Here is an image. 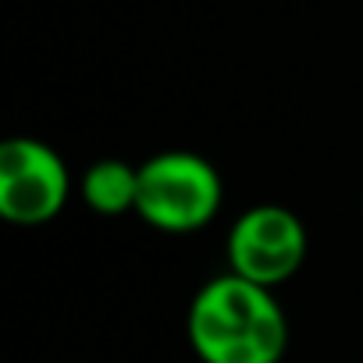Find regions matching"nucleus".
I'll list each match as a JSON object with an SVG mask.
<instances>
[{
    "label": "nucleus",
    "mask_w": 363,
    "mask_h": 363,
    "mask_svg": "<svg viewBox=\"0 0 363 363\" xmlns=\"http://www.w3.org/2000/svg\"><path fill=\"white\" fill-rule=\"evenodd\" d=\"M306 250H310L306 225L299 221L296 211L281 203H257L242 211L225 239L228 271L267 289L285 285L303 267Z\"/></svg>",
    "instance_id": "obj_4"
},
{
    "label": "nucleus",
    "mask_w": 363,
    "mask_h": 363,
    "mask_svg": "<svg viewBox=\"0 0 363 363\" xmlns=\"http://www.w3.org/2000/svg\"><path fill=\"white\" fill-rule=\"evenodd\" d=\"M79 196L93 214L104 218H121L135 214L139 200V164H128L121 157H100L86 167L79 182Z\"/></svg>",
    "instance_id": "obj_5"
},
{
    "label": "nucleus",
    "mask_w": 363,
    "mask_h": 363,
    "mask_svg": "<svg viewBox=\"0 0 363 363\" xmlns=\"http://www.w3.org/2000/svg\"><path fill=\"white\" fill-rule=\"evenodd\" d=\"M225 200L218 167L189 150H164L139 164L135 214L164 235H193L207 228Z\"/></svg>",
    "instance_id": "obj_2"
},
{
    "label": "nucleus",
    "mask_w": 363,
    "mask_h": 363,
    "mask_svg": "<svg viewBox=\"0 0 363 363\" xmlns=\"http://www.w3.org/2000/svg\"><path fill=\"white\" fill-rule=\"evenodd\" d=\"M186 338L200 363H281L289 317L274 289L225 271L193 296Z\"/></svg>",
    "instance_id": "obj_1"
},
{
    "label": "nucleus",
    "mask_w": 363,
    "mask_h": 363,
    "mask_svg": "<svg viewBox=\"0 0 363 363\" xmlns=\"http://www.w3.org/2000/svg\"><path fill=\"white\" fill-rule=\"evenodd\" d=\"M68 196L72 174L54 146L29 135H15L0 146V218L8 225H50Z\"/></svg>",
    "instance_id": "obj_3"
}]
</instances>
